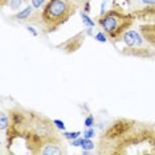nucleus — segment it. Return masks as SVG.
Here are the masks:
<instances>
[{
  "instance_id": "obj_14",
  "label": "nucleus",
  "mask_w": 155,
  "mask_h": 155,
  "mask_svg": "<svg viewBox=\"0 0 155 155\" xmlns=\"http://www.w3.org/2000/svg\"><path fill=\"white\" fill-rule=\"evenodd\" d=\"M84 125H85V127H93L94 126V115H91V114L87 115L85 118V121H84Z\"/></svg>"
},
{
  "instance_id": "obj_10",
  "label": "nucleus",
  "mask_w": 155,
  "mask_h": 155,
  "mask_svg": "<svg viewBox=\"0 0 155 155\" xmlns=\"http://www.w3.org/2000/svg\"><path fill=\"white\" fill-rule=\"evenodd\" d=\"M81 147H82L84 150H94V147H96V144L94 142L91 140L90 138H82V144H81Z\"/></svg>"
},
{
  "instance_id": "obj_4",
  "label": "nucleus",
  "mask_w": 155,
  "mask_h": 155,
  "mask_svg": "<svg viewBox=\"0 0 155 155\" xmlns=\"http://www.w3.org/2000/svg\"><path fill=\"white\" fill-rule=\"evenodd\" d=\"M125 48H119V51H122L123 53L134 56V57H154V51L150 47L151 45L147 43L140 35L139 31L129 29L123 33L121 40ZM117 43V41H115Z\"/></svg>"
},
{
  "instance_id": "obj_13",
  "label": "nucleus",
  "mask_w": 155,
  "mask_h": 155,
  "mask_svg": "<svg viewBox=\"0 0 155 155\" xmlns=\"http://www.w3.org/2000/svg\"><path fill=\"white\" fill-rule=\"evenodd\" d=\"M94 40H97L98 43H106L107 41V35L102 31V32H98L96 33V36H94Z\"/></svg>"
},
{
  "instance_id": "obj_5",
  "label": "nucleus",
  "mask_w": 155,
  "mask_h": 155,
  "mask_svg": "<svg viewBox=\"0 0 155 155\" xmlns=\"http://www.w3.org/2000/svg\"><path fill=\"white\" fill-rule=\"evenodd\" d=\"M139 32L143 36L144 40L151 45V48L155 49V23H149V24L140 25Z\"/></svg>"
},
{
  "instance_id": "obj_2",
  "label": "nucleus",
  "mask_w": 155,
  "mask_h": 155,
  "mask_svg": "<svg viewBox=\"0 0 155 155\" xmlns=\"http://www.w3.org/2000/svg\"><path fill=\"white\" fill-rule=\"evenodd\" d=\"M76 11L77 4L74 0H48L41 9L40 24L47 33L53 32L68 21Z\"/></svg>"
},
{
  "instance_id": "obj_15",
  "label": "nucleus",
  "mask_w": 155,
  "mask_h": 155,
  "mask_svg": "<svg viewBox=\"0 0 155 155\" xmlns=\"http://www.w3.org/2000/svg\"><path fill=\"white\" fill-rule=\"evenodd\" d=\"M96 135V131H94L93 127H86V130L84 131V138H93V137Z\"/></svg>"
},
{
  "instance_id": "obj_7",
  "label": "nucleus",
  "mask_w": 155,
  "mask_h": 155,
  "mask_svg": "<svg viewBox=\"0 0 155 155\" xmlns=\"http://www.w3.org/2000/svg\"><path fill=\"white\" fill-rule=\"evenodd\" d=\"M9 123H11V118H9V115H7L4 111L2 113V115H0V129H2V131H4V130L8 129Z\"/></svg>"
},
{
  "instance_id": "obj_1",
  "label": "nucleus",
  "mask_w": 155,
  "mask_h": 155,
  "mask_svg": "<svg viewBox=\"0 0 155 155\" xmlns=\"http://www.w3.org/2000/svg\"><path fill=\"white\" fill-rule=\"evenodd\" d=\"M11 123L7 129V146L8 150L17 143H21L25 154H41L51 143L62 140L53 121L38 113L25 109H12Z\"/></svg>"
},
{
  "instance_id": "obj_3",
  "label": "nucleus",
  "mask_w": 155,
  "mask_h": 155,
  "mask_svg": "<svg viewBox=\"0 0 155 155\" xmlns=\"http://www.w3.org/2000/svg\"><path fill=\"white\" fill-rule=\"evenodd\" d=\"M135 17L131 12H125L117 8H111L104 15L98 17V24L101 29L107 35V37L113 40V43L119 41L123 33L133 25Z\"/></svg>"
},
{
  "instance_id": "obj_17",
  "label": "nucleus",
  "mask_w": 155,
  "mask_h": 155,
  "mask_svg": "<svg viewBox=\"0 0 155 155\" xmlns=\"http://www.w3.org/2000/svg\"><path fill=\"white\" fill-rule=\"evenodd\" d=\"M81 144H82V138L81 137L72 140V146H74V147H81Z\"/></svg>"
},
{
  "instance_id": "obj_11",
  "label": "nucleus",
  "mask_w": 155,
  "mask_h": 155,
  "mask_svg": "<svg viewBox=\"0 0 155 155\" xmlns=\"http://www.w3.org/2000/svg\"><path fill=\"white\" fill-rule=\"evenodd\" d=\"M47 3L48 0H31V4H32L35 9H43Z\"/></svg>"
},
{
  "instance_id": "obj_8",
  "label": "nucleus",
  "mask_w": 155,
  "mask_h": 155,
  "mask_svg": "<svg viewBox=\"0 0 155 155\" xmlns=\"http://www.w3.org/2000/svg\"><path fill=\"white\" fill-rule=\"evenodd\" d=\"M81 131H73V133H70V131H62V137H64V139L66 140H70L72 142L73 139H76V138H78V137H81Z\"/></svg>"
},
{
  "instance_id": "obj_19",
  "label": "nucleus",
  "mask_w": 155,
  "mask_h": 155,
  "mask_svg": "<svg viewBox=\"0 0 155 155\" xmlns=\"http://www.w3.org/2000/svg\"><path fill=\"white\" fill-rule=\"evenodd\" d=\"M27 31H28L29 33H32L35 37H37V36H38V33L36 32V31H35V28H32V27H27Z\"/></svg>"
},
{
  "instance_id": "obj_16",
  "label": "nucleus",
  "mask_w": 155,
  "mask_h": 155,
  "mask_svg": "<svg viewBox=\"0 0 155 155\" xmlns=\"http://www.w3.org/2000/svg\"><path fill=\"white\" fill-rule=\"evenodd\" d=\"M53 123L56 125V127L58 130H61V131H65V123L62 121H60V119H53Z\"/></svg>"
},
{
  "instance_id": "obj_20",
  "label": "nucleus",
  "mask_w": 155,
  "mask_h": 155,
  "mask_svg": "<svg viewBox=\"0 0 155 155\" xmlns=\"http://www.w3.org/2000/svg\"><path fill=\"white\" fill-rule=\"evenodd\" d=\"M144 5H155V0H140Z\"/></svg>"
},
{
  "instance_id": "obj_18",
  "label": "nucleus",
  "mask_w": 155,
  "mask_h": 155,
  "mask_svg": "<svg viewBox=\"0 0 155 155\" xmlns=\"http://www.w3.org/2000/svg\"><path fill=\"white\" fill-rule=\"evenodd\" d=\"M106 12V0H102L101 3V12H100V16L104 15V13Z\"/></svg>"
},
{
  "instance_id": "obj_12",
  "label": "nucleus",
  "mask_w": 155,
  "mask_h": 155,
  "mask_svg": "<svg viewBox=\"0 0 155 155\" xmlns=\"http://www.w3.org/2000/svg\"><path fill=\"white\" fill-rule=\"evenodd\" d=\"M24 0H8V5L9 8L13 9V11H16V9H19L20 7H21Z\"/></svg>"
},
{
  "instance_id": "obj_6",
  "label": "nucleus",
  "mask_w": 155,
  "mask_h": 155,
  "mask_svg": "<svg viewBox=\"0 0 155 155\" xmlns=\"http://www.w3.org/2000/svg\"><path fill=\"white\" fill-rule=\"evenodd\" d=\"M33 7H32V4L31 5H28V7H25V8L23 9V11H20L17 15L15 16V19H17V20H20V21H24V20H27V19H29L31 17V15H32V12H33Z\"/></svg>"
},
{
  "instance_id": "obj_21",
  "label": "nucleus",
  "mask_w": 155,
  "mask_h": 155,
  "mask_svg": "<svg viewBox=\"0 0 155 155\" xmlns=\"http://www.w3.org/2000/svg\"><path fill=\"white\" fill-rule=\"evenodd\" d=\"M89 11H90V4H89V2H87L85 4V12H89Z\"/></svg>"
},
{
  "instance_id": "obj_9",
  "label": "nucleus",
  "mask_w": 155,
  "mask_h": 155,
  "mask_svg": "<svg viewBox=\"0 0 155 155\" xmlns=\"http://www.w3.org/2000/svg\"><path fill=\"white\" fill-rule=\"evenodd\" d=\"M81 17H82V21H84V24H85L87 28H94V27H96V23H94V20H91L90 17L86 15V12L81 11Z\"/></svg>"
}]
</instances>
